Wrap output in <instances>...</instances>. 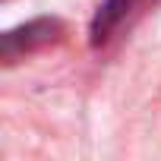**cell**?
Wrapping results in <instances>:
<instances>
[{
    "label": "cell",
    "mask_w": 161,
    "mask_h": 161,
    "mask_svg": "<svg viewBox=\"0 0 161 161\" xmlns=\"http://www.w3.org/2000/svg\"><path fill=\"white\" fill-rule=\"evenodd\" d=\"M57 32H60L57 19H35V22H29L22 29L7 32V38H3V60H16V57H22V54H29V51H35V47L47 44V41H54Z\"/></svg>",
    "instance_id": "1"
},
{
    "label": "cell",
    "mask_w": 161,
    "mask_h": 161,
    "mask_svg": "<svg viewBox=\"0 0 161 161\" xmlns=\"http://www.w3.org/2000/svg\"><path fill=\"white\" fill-rule=\"evenodd\" d=\"M142 3H148V0H104L101 10H98V16H95V22H92V41H95V44L108 41V35H111L130 13H136Z\"/></svg>",
    "instance_id": "2"
}]
</instances>
